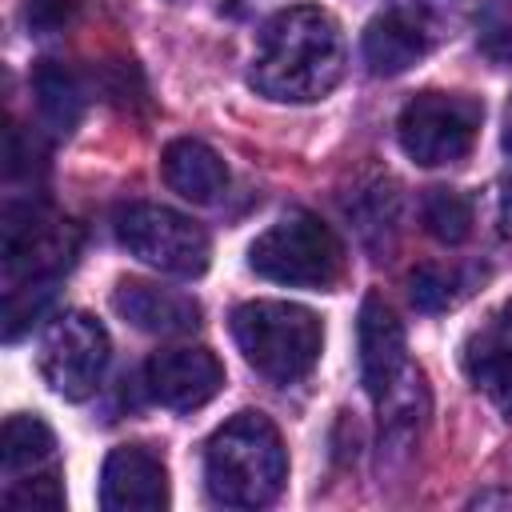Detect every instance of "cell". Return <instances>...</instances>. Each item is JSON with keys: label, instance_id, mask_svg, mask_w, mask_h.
Instances as JSON below:
<instances>
[{"label": "cell", "instance_id": "2", "mask_svg": "<svg viewBox=\"0 0 512 512\" xmlns=\"http://www.w3.org/2000/svg\"><path fill=\"white\" fill-rule=\"evenodd\" d=\"M288 452L264 412H236L204 444V484L224 508H264L280 496Z\"/></svg>", "mask_w": 512, "mask_h": 512}, {"label": "cell", "instance_id": "6", "mask_svg": "<svg viewBox=\"0 0 512 512\" xmlns=\"http://www.w3.org/2000/svg\"><path fill=\"white\" fill-rule=\"evenodd\" d=\"M484 104L464 92H420L396 116V140L408 160L424 168L456 164L480 136Z\"/></svg>", "mask_w": 512, "mask_h": 512}, {"label": "cell", "instance_id": "13", "mask_svg": "<svg viewBox=\"0 0 512 512\" xmlns=\"http://www.w3.org/2000/svg\"><path fill=\"white\" fill-rule=\"evenodd\" d=\"M112 308L140 332H156V336H176V332H192L200 324V304L188 292L176 288H160L148 280H120L112 292Z\"/></svg>", "mask_w": 512, "mask_h": 512}, {"label": "cell", "instance_id": "14", "mask_svg": "<svg viewBox=\"0 0 512 512\" xmlns=\"http://www.w3.org/2000/svg\"><path fill=\"white\" fill-rule=\"evenodd\" d=\"M160 176H164V184L176 196H184L192 204H212L228 188L224 160L204 140H196V136H180V140L164 144V152H160Z\"/></svg>", "mask_w": 512, "mask_h": 512}, {"label": "cell", "instance_id": "15", "mask_svg": "<svg viewBox=\"0 0 512 512\" xmlns=\"http://www.w3.org/2000/svg\"><path fill=\"white\" fill-rule=\"evenodd\" d=\"M32 96H36V108H40V120L56 132V136H68L80 116H84V88H80V76L60 64V60H40L32 68Z\"/></svg>", "mask_w": 512, "mask_h": 512}, {"label": "cell", "instance_id": "20", "mask_svg": "<svg viewBox=\"0 0 512 512\" xmlns=\"http://www.w3.org/2000/svg\"><path fill=\"white\" fill-rule=\"evenodd\" d=\"M4 504L16 508V512H60L64 508V488H60V476L56 472H44V476H16L8 480L4 488Z\"/></svg>", "mask_w": 512, "mask_h": 512}, {"label": "cell", "instance_id": "23", "mask_svg": "<svg viewBox=\"0 0 512 512\" xmlns=\"http://www.w3.org/2000/svg\"><path fill=\"white\" fill-rule=\"evenodd\" d=\"M496 224H500V236H504V240H512V188H504V192H500Z\"/></svg>", "mask_w": 512, "mask_h": 512}, {"label": "cell", "instance_id": "7", "mask_svg": "<svg viewBox=\"0 0 512 512\" xmlns=\"http://www.w3.org/2000/svg\"><path fill=\"white\" fill-rule=\"evenodd\" d=\"M116 240L136 256L140 264L168 272V276H200L208 268L212 244L208 232L164 204H128L116 212Z\"/></svg>", "mask_w": 512, "mask_h": 512}, {"label": "cell", "instance_id": "9", "mask_svg": "<svg viewBox=\"0 0 512 512\" xmlns=\"http://www.w3.org/2000/svg\"><path fill=\"white\" fill-rule=\"evenodd\" d=\"M44 384L64 400H88L108 364V332L88 312H60L40 336L36 352Z\"/></svg>", "mask_w": 512, "mask_h": 512}, {"label": "cell", "instance_id": "11", "mask_svg": "<svg viewBox=\"0 0 512 512\" xmlns=\"http://www.w3.org/2000/svg\"><path fill=\"white\" fill-rule=\"evenodd\" d=\"M100 504L108 512L168 508V468L148 444H120L100 468Z\"/></svg>", "mask_w": 512, "mask_h": 512}, {"label": "cell", "instance_id": "16", "mask_svg": "<svg viewBox=\"0 0 512 512\" xmlns=\"http://www.w3.org/2000/svg\"><path fill=\"white\" fill-rule=\"evenodd\" d=\"M464 372L468 380L496 404L504 420H512V344L508 340H476L464 352Z\"/></svg>", "mask_w": 512, "mask_h": 512}, {"label": "cell", "instance_id": "5", "mask_svg": "<svg viewBox=\"0 0 512 512\" xmlns=\"http://www.w3.org/2000/svg\"><path fill=\"white\" fill-rule=\"evenodd\" d=\"M468 16V0H396L368 20L360 52L372 76H400L444 44Z\"/></svg>", "mask_w": 512, "mask_h": 512}, {"label": "cell", "instance_id": "21", "mask_svg": "<svg viewBox=\"0 0 512 512\" xmlns=\"http://www.w3.org/2000/svg\"><path fill=\"white\" fill-rule=\"evenodd\" d=\"M480 52L492 64H512V8L504 4H488L480 12V32H476Z\"/></svg>", "mask_w": 512, "mask_h": 512}, {"label": "cell", "instance_id": "19", "mask_svg": "<svg viewBox=\"0 0 512 512\" xmlns=\"http://www.w3.org/2000/svg\"><path fill=\"white\" fill-rule=\"evenodd\" d=\"M472 292V280L460 268H444V264H420L408 276V296L420 312H444L456 308L464 296Z\"/></svg>", "mask_w": 512, "mask_h": 512}, {"label": "cell", "instance_id": "18", "mask_svg": "<svg viewBox=\"0 0 512 512\" xmlns=\"http://www.w3.org/2000/svg\"><path fill=\"white\" fill-rule=\"evenodd\" d=\"M424 228L440 240V244H464L472 236V224H476V208L464 192L456 188H432L424 196Z\"/></svg>", "mask_w": 512, "mask_h": 512}, {"label": "cell", "instance_id": "10", "mask_svg": "<svg viewBox=\"0 0 512 512\" xmlns=\"http://www.w3.org/2000/svg\"><path fill=\"white\" fill-rule=\"evenodd\" d=\"M144 384L156 404L192 412L224 388V368L208 348H160L144 364Z\"/></svg>", "mask_w": 512, "mask_h": 512}, {"label": "cell", "instance_id": "4", "mask_svg": "<svg viewBox=\"0 0 512 512\" xmlns=\"http://www.w3.org/2000/svg\"><path fill=\"white\" fill-rule=\"evenodd\" d=\"M248 268L288 288H332L344 272V244L320 216L296 208L252 240Z\"/></svg>", "mask_w": 512, "mask_h": 512}, {"label": "cell", "instance_id": "25", "mask_svg": "<svg viewBox=\"0 0 512 512\" xmlns=\"http://www.w3.org/2000/svg\"><path fill=\"white\" fill-rule=\"evenodd\" d=\"M500 144H504V152L512 156V100H508V112H504V132H500Z\"/></svg>", "mask_w": 512, "mask_h": 512}, {"label": "cell", "instance_id": "12", "mask_svg": "<svg viewBox=\"0 0 512 512\" xmlns=\"http://www.w3.org/2000/svg\"><path fill=\"white\" fill-rule=\"evenodd\" d=\"M356 344H360V384L380 404L392 392V384L404 376L408 348H404V324L396 320V312L376 292L364 296V304H360Z\"/></svg>", "mask_w": 512, "mask_h": 512}, {"label": "cell", "instance_id": "22", "mask_svg": "<svg viewBox=\"0 0 512 512\" xmlns=\"http://www.w3.org/2000/svg\"><path fill=\"white\" fill-rule=\"evenodd\" d=\"M72 16H76V0H28V8H24V20L36 36L60 32Z\"/></svg>", "mask_w": 512, "mask_h": 512}, {"label": "cell", "instance_id": "8", "mask_svg": "<svg viewBox=\"0 0 512 512\" xmlns=\"http://www.w3.org/2000/svg\"><path fill=\"white\" fill-rule=\"evenodd\" d=\"M76 256V228L40 204H4L0 216V264L4 284L60 280Z\"/></svg>", "mask_w": 512, "mask_h": 512}, {"label": "cell", "instance_id": "1", "mask_svg": "<svg viewBox=\"0 0 512 512\" xmlns=\"http://www.w3.org/2000/svg\"><path fill=\"white\" fill-rule=\"evenodd\" d=\"M344 76V36L332 12L292 4L264 20L252 56V88L280 104H312Z\"/></svg>", "mask_w": 512, "mask_h": 512}, {"label": "cell", "instance_id": "17", "mask_svg": "<svg viewBox=\"0 0 512 512\" xmlns=\"http://www.w3.org/2000/svg\"><path fill=\"white\" fill-rule=\"evenodd\" d=\"M56 452V436L40 416L16 412L4 420V436H0V460H4V476L16 480L20 472L40 468L44 460H52Z\"/></svg>", "mask_w": 512, "mask_h": 512}, {"label": "cell", "instance_id": "3", "mask_svg": "<svg viewBox=\"0 0 512 512\" xmlns=\"http://www.w3.org/2000/svg\"><path fill=\"white\" fill-rule=\"evenodd\" d=\"M232 340L264 380L296 384L316 368L324 328L304 304L248 300L232 312Z\"/></svg>", "mask_w": 512, "mask_h": 512}, {"label": "cell", "instance_id": "24", "mask_svg": "<svg viewBox=\"0 0 512 512\" xmlns=\"http://www.w3.org/2000/svg\"><path fill=\"white\" fill-rule=\"evenodd\" d=\"M476 508H488V504H500V508H512V492H480L476 500H472Z\"/></svg>", "mask_w": 512, "mask_h": 512}]
</instances>
